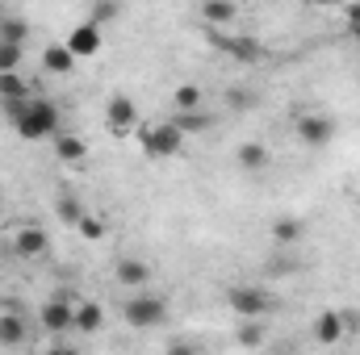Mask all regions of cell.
Returning <instances> with one entry per match:
<instances>
[{
  "label": "cell",
  "instance_id": "1",
  "mask_svg": "<svg viewBox=\"0 0 360 355\" xmlns=\"http://www.w3.org/2000/svg\"><path fill=\"white\" fill-rule=\"evenodd\" d=\"M4 109H8V117H13V126H17V134L25 142H42V138H51L59 130V109L51 100L21 96V100H4Z\"/></svg>",
  "mask_w": 360,
  "mask_h": 355
},
{
  "label": "cell",
  "instance_id": "2",
  "mask_svg": "<svg viewBox=\"0 0 360 355\" xmlns=\"http://www.w3.org/2000/svg\"><path fill=\"white\" fill-rule=\"evenodd\" d=\"M139 147H143L147 159H172V155H180V147H184V130H180L176 121L143 126L139 130Z\"/></svg>",
  "mask_w": 360,
  "mask_h": 355
},
{
  "label": "cell",
  "instance_id": "3",
  "mask_svg": "<svg viewBox=\"0 0 360 355\" xmlns=\"http://www.w3.org/2000/svg\"><path fill=\"white\" fill-rule=\"evenodd\" d=\"M122 318L134 326V330H151V326H160L164 318H168V305L155 297V293H147V288H139L126 305H122Z\"/></svg>",
  "mask_w": 360,
  "mask_h": 355
},
{
  "label": "cell",
  "instance_id": "4",
  "mask_svg": "<svg viewBox=\"0 0 360 355\" xmlns=\"http://www.w3.org/2000/svg\"><path fill=\"white\" fill-rule=\"evenodd\" d=\"M226 301H231V309L239 314V318H264V314H272L276 309V301H272L264 288H231L226 293Z\"/></svg>",
  "mask_w": 360,
  "mask_h": 355
},
{
  "label": "cell",
  "instance_id": "5",
  "mask_svg": "<svg viewBox=\"0 0 360 355\" xmlns=\"http://www.w3.org/2000/svg\"><path fill=\"white\" fill-rule=\"evenodd\" d=\"M46 251H51V239H46L42 226H21L13 234V255L17 260H42Z\"/></svg>",
  "mask_w": 360,
  "mask_h": 355
},
{
  "label": "cell",
  "instance_id": "6",
  "mask_svg": "<svg viewBox=\"0 0 360 355\" xmlns=\"http://www.w3.org/2000/svg\"><path fill=\"white\" fill-rule=\"evenodd\" d=\"M297 138L306 147H327L335 138V121L323 117V113H306V117H297Z\"/></svg>",
  "mask_w": 360,
  "mask_h": 355
},
{
  "label": "cell",
  "instance_id": "7",
  "mask_svg": "<svg viewBox=\"0 0 360 355\" xmlns=\"http://www.w3.org/2000/svg\"><path fill=\"white\" fill-rule=\"evenodd\" d=\"M42 326H46L51 335H63V330H76V305H72V301H63V297H55V301H46V305H42Z\"/></svg>",
  "mask_w": 360,
  "mask_h": 355
},
{
  "label": "cell",
  "instance_id": "8",
  "mask_svg": "<svg viewBox=\"0 0 360 355\" xmlns=\"http://www.w3.org/2000/svg\"><path fill=\"white\" fill-rule=\"evenodd\" d=\"M68 51H72L76 59H92V55L101 51V25H96V21H80V25L68 34Z\"/></svg>",
  "mask_w": 360,
  "mask_h": 355
},
{
  "label": "cell",
  "instance_id": "9",
  "mask_svg": "<svg viewBox=\"0 0 360 355\" xmlns=\"http://www.w3.org/2000/svg\"><path fill=\"white\" fill-rule=\"evenodd\" d=\"M105 117H109V130H117V134H130V130L139 126V109H134L130 96H109Z\"/></svg>",
  "mask_w": 360,
  "mask_h": 355
},
{
  "label": "cell",
  "instance_id": "10",
  "mask_svg": "<svg viewBox=\"0 0 360 355\" xmlns=\"http://www.w3.org/2000/svg\"><path fill=\"white\" fill-rule=\"evenodd\" d=\"M113 276H117V284H126V288H147V284H151V267L143 264V260H134V255H122L117 267H113Z\"/></svg>",
  "mask_w": 360,
  "mask_h": 355
},
{
  "label": "cell",
  "instance_id": "11",
  "mask_svg": "<svg viewBox=\"0 0 360 355\" xmlns=\"http://www.w3.org/2000/svg\"><path fill=\"white\" fill-rule=\"evenodd\" d=\"M344 339V318L340 314H319V322H314V343L319 347H335Z\"/></svg>",
  "mask_w": 360,
  "mask_h": 355
},
{
  "label": "cell",
  "instance_id": "12",
  "mask_svg": "<svg viewBox=\"0 0 360 355\" xmlns=\"http://www.w3.org/2000/svg\"><path fill=\"white\" fill-rule=\"evenodd\" d=\"M72 67H76V55L68 51V42H63V46H46L42 72H51V76H72Z\"/></svg>",
  "mask_w": 360,
  "mask_h": 355
},
{
  "label": "cell",
  "instance_id": "13",
  "mask_svg": "<svg viewBox=\"0 0 360 355\" xmlns=\"http://www.w3.org/2000/svg\"><path fill=\"white\" fill-rule=\"evenodd\" d=\"M101 326H105V309H101L96 301H80V305H76V330H80V335H96Z\"/></svg>",
  "mask_w": 360,
  "mask_h": 355
},
{
  "label": "cell",
  "instance_id": "14",
  "mask_svg": "<svg viewBox=\"0 0 360 355\" xmlns=\"http://www.w3.org/2000/svg\"><path fill=\"white\" fill-rule=\"evenodd\" d=\"M201 17L214 21V25H226V21L239 17V4H235V0H205V4H201Z\"/></svg>",
  "mask_w": 360,
  "mask_h": 355
},
{
  "label": "cell",
  "instance_id": "15",
  "mask_svg": "<svg viewBox=\"0 0 360 355\" xmlns=\"http://www.w3.org/2000/svg\"><path fill=\"white\" fill-rule=\"evenodd\" d=\"M55 155H59L63 163H80V159L89 155V147H84V138H76V134H63V138H55Z\"/></svg>",
  "mask_w": 360,
  "mask_h": 355
},
{
  "label": "cell",
  "instance_id": "16",
  "mask_svg": "<svg viewBox=\"0 0 360 355\" xmlns=\"http://www.w3.org/2000/svg\"><path fill=\"white\" fill-rule=\"evenodd\" d=\"M218 42H222L239 63H256V59H260V42H252V38H218Z\"/></svg>",
  "mask_w": 360,
  "mask_h": 355
},
{
  "label": "cell",
  "instance_id": "17",
  "mask_svg": "<svg viewBox=\"0 0 360 355\" xmlns=\"http://www.w3.org/2000/svg\"><path fill=\"white\" fill-rule=\"evenodd\" d=\"M239 168H243V172H260V168H269V151H264L260 142H243V147H239Z\"/></svg>",
  "mask_w": 360,
  "mask_h": 355
},
{
  "label": "cell",
  "instance_id": "18",
  "mask_svg": "<svg viewBox=\"0 0 360 355\" xmlns=\"http://www.w3.org/2000/svg\"><path fill=\"white\" fill-rule=\"evenodd\" d=\"M21 343H25V326H21V318L4 314V318H0V347H21Z\"/></svg>",
  "mask_w": 360,
  "mask_h": 355
},
{
  "label": "cell",
  "instance_id": "19",
  "mask_svg": "<svg viewBox=\"0 0 360 355\" xmlns=\"http://www.w3.org/2000/svg\"><path fill=\"white\" fill-rule=\"evenodd\" d=\"M25 92H30V84L17 72H0V100H21Z\"/></svg>",
  "mask_w": 360,
  "mask_h": 355
},
{
  "label": "cell",
  "instance_id": "20",
  "mask_svg": "<svg viewBox=\"0 0 360 355\" xmlns=\"http://www.w3.org/2000/svg\"><path fill=\"white\" fill-rule=\"evenodd\" d=\"M176 126L184 134H201V130H210V117L201 113V109H180L176 113Z\"/></svg>",
  "mask_w": 360,
  "mask_h": 355
},
{
  "label": "cell",
  "instance_id": "21",
  "mask_svg": "<svg viewBox=\"0 0 360 355\" xmlns=\"http://www.w3.org/2000/svg\"><path fill=\"white\" fill-rule=\"evenodd\" d=\"M0 38H4V42H17V46H25V38H30V25H25L21 17H4V21H0Z\"/></svg>",
  "mask_w": 360,
  "mask_h": 355
},
{
  "label": "cell",
  "instance_id": "22",
  "mask_svg": "<svg viewBox=\"0 0 360 355\" xmlns=\"http://www.w3.org/2000/svg\"><path fill=\"white\" fill-rule=\"evenodd\" d=\"M272 239L285 243V247L297 243V239H302V222H297V217H281V222H272Z\"/></svg>",
  "mask_w": 360,
  "mask_h": 355
},
{
  "label": "cell",
  "instance_id": "23",
  "mask_svg": "<svg viewBox=\"0 0 360 355\" xmlns=\"http://www.w3.org/2000/svg\"><path fill=\"white\" fill-rule=\"evenodd\" d=\"M55 209H59V222H68V226H76V222H80V217H84V209H80V201H76V196H72V192H63V196H59V205H55Z\"/></svg>",
  "mask_w": 360,
  "mask_h": 355
},
{
  "label": "cell",
  "instance_id": "24",
  "mask_svg": "<svg viewBox=\"0 0 360 355\" xmlns=\"http://www.w3.org/2000/svg\"><path fill=\"white\" fill-rule=\"evenodd\" d=\"M172 105H176V113L180 109H197V105H201V88H197V84H180L176 96H172Z\"/></svg>",
  "mask_w": 360,
  "mask_h": 355
},
{
  "label": "cell",
  "instance_id": "25",
  "mask_svg": "<svg viewBox=\"0 0 360 355\" xmlns=\"http://www.w3.org/2000/svg\"><path fill=\"white\" fill-rule=\"evenodd\" d=\"M239 343H243V347H260V343H264V330L256 326V318H243V326H239Z\"/></svg>",
  "mask_w": 360,
  "mask_h": 355
},
{
  "label": "cell",
  "instance_id": "26",
  "mask_svg": "<svg viewBox=\"0 0 360 355\" xmlns=\"http://www.w3.org/2000/svg\"><path fill=\"white\" fill-rule=\"evenodd\" d=\"M17 63H21V46L0 38V72H17Z\"/></svg>",
  "mask_w": 360,
  "mask_h": 355
},
{
  "label": "cell",
  "instance_id": "27",
  "mask_svg": "<svg viewBox=\"0 0 360 355\" xmlns=\"http://www.w3.org/2000/svg\"><path fill=\"white\" fill-rule=\"evenodd\" d=\"M76 230H80V234H84L89 243H101V239H105V226H101V222H96L92 213H84V217L76 222Z\"/></svg>",
  "mask_w": 360,
  "mask_h": 355
},
{
  "label": "cell",
  "instance_id": "28",
  "mask_svg": "<svg viewBox=\"0 0 360 355\" xmlns=\"http://www.w3.org/2000/svg\"><path fill=\"white\" fill-rule=\"evenodd\" d=\"M113 17H117V4H113V0H101V4H96V13H92L89 21L105 25V21H113Z\"/></svg>",
  "mask_w": 360,
  "mask_h": 355
},
{
  "label": "cell",
  "instance_id": "29",
  "mask_svg": "<svg viewBox=\"0 0 360 355\" xmlns=\"http://www.w3.org/2000/svg\"><path fill=\"white\" fill-rule=\"evenodd\" d=\"M348 25L360 29V0H356V4H348Z\"/></svg>",
  "mask_w": 360,
  "mask_h": 355
},
{
  "label": "cell",
  "instance_id": "30",
  "mask_svg": "<svg viewBox=\"0 0 360 355\" xmlns=\"http://www.w3.org/2000/svg\"><path fill=\"white\" fill-rule=\"evenodd\" d=\"M310 4H319V8H331V4H340V0H310Z\"/></svg>",
  "mask_w": 360,
  "mask_h": 355
},
{
  "label": "cell",
  "instance_id": "31",
  "mask_svg": "<svg viewBox=\"0 0 360 355\" xmlns=\"http://www.w3.org/2000/svg\"><path fill=\"white\" fill-rule=\"evenodd\" d=\"M356 38H360V29H356Z\"/></svg>",
  "mask_w": 360,
  "mask_h": 355
}]
</instances>
